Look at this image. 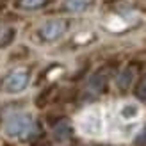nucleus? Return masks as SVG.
Masks as SVG:
<instances>
[{
    "mask_svg": "<svg viewBox=\"0 0 146 146\" xmlns=\"http://www.w3.org/2000/svg\"><path fill=\"white\" fill-rule=\"evenodd\" d=\"M34 130V121L29 114H11L5 121L4 132L9 137H27Z\"/></svg>",
    "mask_w": 146,
    "mask_h": 146,
    "instance_id": "nucleus-1",
    "label": "nucleus"
},
{
    "mask_svg": "<svg viewBox=\"0 0 146 146\" xmlns=\"http://www.w3.org/2000/svg\"><path fill=\"white\" fill-rule=\"evenodd\" d=\"M27 84H29V73H27V70L18 68V70H14V71H11L9 75H7L4 89L7 93H20V91H23L27 87Z\"/></svg>",
    "mask_w": 146,
    "mask_h": 146,
    "instance_id": "nucleus-2",
    "label": "nucleus"
},
{
    "mask_svg": "<svg viewBox=\"0 0 146 146\" xmlns=\"http://www.w3.org/2000/svg\"><path fill=\"white\" fill-rule=\"evenodd\" d=\"M46 0H21V7L25 9H36V7H41Z\"/></svg>",
    "mask_w": 146,
    "mask_h": 146,
    "instance_id": "nucleus-6",
    "label": "nucleus"
},
{
    "mask_svg": "<svg viewBox=\"0 0 146 146\" xmlns=\"http://www.w3.org/2000/svg\"><path fill=\"white\" fill-rule=\"evenodd\" d=\"M64 31H66V23L62 20H50L41 27V36L48 41H54L57 38H61Z\"/></svg>",
    "mask_w": 146,
    "mask_h": 146,
    "instance_id": "nucleus-3",
    "label": "nucleus"
},
{
    "mask_svg": "<svg viewBox=\"0 0 146 146\" xmlns=\"http://www.w3.org/2000/svg\"><path fill=\"white\" fill-rule=\"evenodd\" d=\"M89 5H91V0H66L64 2V7L70 13H84Z\"/></svg>",
    "mask_w": 146,
    "mask_h": 146,
    "instance_id": "nucleus-4",
    "label": "nucleus"
},
{
    "mask_svg": "<svg viewBox=\"0 0 146 146\" xmlns=\"http://www.w3.org/2000/svg\"><path fill=\"white\" fill-rule=\"evenodd\" d=\"M132 82V71H125L119 75V80H118V86L121 87V89H125V87H128V84Z\"/></svg>",
    "mask_w": 146,
    "mask_h": 146,
    "instance_id": "nucleus-5",
    "label": "nucleus"
},
{
    "mask_svg": "<svg viewBox=\"0 0 146 146\" xmlns=\"http://www.w3.org/2000/svg\"><path fill=\"white\" fill-rule=\"evenodd\" d=\"M137 96H139V98H143V100H146V77L141 80L139 87H137Z\"/></svg>",
    "mask_w": 146,
    "mask_h": 146,
    "instance_id": "nucleus-7",
    "label": "nucleus"
}]
</instances>
